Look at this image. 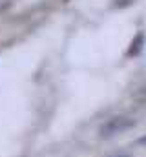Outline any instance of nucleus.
<instances>
[{"label":"nucleus","mask_w":146,"mask_h":157,"mask_svg":"<svg viewBox=\"0 0 146 157\" xmlns=\"http://www.w3.org/2000/svg\"><path fill=\"white\" fill-rule=\"evenodd\" d=\"M139 143H146V137H143V139H141V141H139Z\"/></svg>","instance_id":"20e7f679"},{"label":"nucleus","mask_w":146,"mask_h":157,"mask_svg":"<svg viewBox=\"0 0 146 157\" xmlns=\"http://www.w3.org/2000/svg\"><path fill=\"white\" fill-rule=\"evenodd\" d=\"M133 124H135V121H132V119H128V117H113V119H110L106 124H102L101 137H111V135L122 133V132L130 130Z\"/></svg>","instance_id":"f257e3e1"},{"label":"nucleus","mask_w":146,"mask_h":157,"mask_svg":"<svg viewBox=\"0 0 146 157\" xmlns=\"http://www.w3.org/2000/svg\"><path fill=\"white\" fill-rule=\"evenodd\" d=\"M141 42H143V35H139L135 42H132V49H130V55H135V53H137V51L141 49V46H139Z\"/></svg>","instance_id":"f03ea898"},{"label":"nucleus","mask_w":146,"mask_h":157,"mask_svg":"<svg viewBox=\"0 0 146 157\" xmlns=\"http://www.w3.org/2000/svg\"><path fill=\"white\" fill-rule=\"evenodd\" d=\"M141 95H143V97H144V99H146V88H144V90H143V91H141Z\"/></svg>","instance_id":"7ed1b4c3"}]
</instances>
